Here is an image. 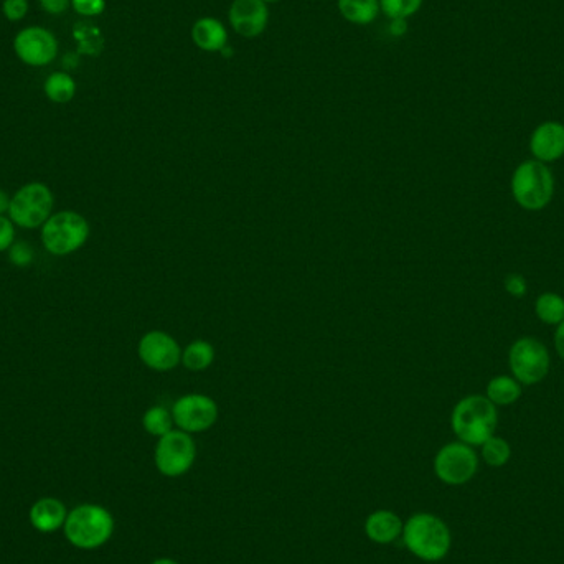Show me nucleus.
<instances>
[{
    "instance_id": "cd10ccee",
    "label": "nucleus",
    "mask_w": 564,
    "mask_h": 564,
    "mask_svg": "<svg viewBox=\"0 0 564 564\" xmlns=\"http://www.w3.org/2000/svg\"><path fill=\"white\" fill-rule=\"evenodd\" d=\"M9 259L10 263L15 264L17 268H27L32 264L33 250L24 241H19L10 246Z\"/></svg>"
},
{
    "instance_id": "dca6fc26",
    "label": "nucleus",
    "mask_w": 564,
    "mask_h": 564,
    "mask_svg": "<svg viewBox=\"0 0 564 564\" xmlns=\"http://www.w3.org/2000/svg\"><path fill=\"white\" fill-rule=\"evenodd\" d=\"M66 513L65 505L57 499H42L33 503L30 510V522L33 528L42 533L57 532L58 528L65 525Z\"/></svg>"
},
{
    "instance_id": "bb28decb",
    "label": "nucleus",
    "mask_w": 564,
    "mask_h": 564,
    "mask_svg": "<svg viewBox=\"0 0 564 564\" xmlns=\"http://www.w3.org/2000/svg\"><path fill=\"white\" fill-rule=\"evenodd\" d=\"M2 14L9 22H20L29 14V0H4Z\"/></svg>"
},
{
    "instance_id": "aec40b11",
    "label": "nucleus",
    "mask_w": 564,
    "mask_h": 564,
    "mask_svg": "<svg viewBox=\"0 0 564 564\" xmlns=\"http://www.w3.org/2000/svg\"><path fill=\"white\" fill-rule=\"evenodd\" d=\"M342 17L355 25L372 24L380 12V0H339Z\"/></svg>"
},
{
    "instance_id": "7c9ffc66",
    "label": "nucleus",
    "mask_w": 564,
    "mask_h": 564,
    "mask_svg": "<svg viewBox=\"0 0 564 564\" xmlns=\"http://www.w3.org/2000/svg\"><path fill=\"white\" fill-rule=\"evenodd\" d=\"M505 289L510 296L522 297L527 292V281L520 274H510L505 278Z\"/></svg>"
},
{
    "instance_id": "4468645a",
    "label": "nucleus",
    "mask_w": 564,
    "mask_h": 564,
    "mask_svg": "<svg viewBox=\"0 0 564 564\" xmlns=\"http://www.w3.org/2000/svg\"><path fill=\"white\" fill-rule=\"evenodd\" d=\"M530 151L543 164L555 162L564 156V124L558 121L541 123L530 137Z\"/></svg>"
},
{
    "instance_id": "c85d7f7f",
    "label": "nucleus",
    "mask_w": 564,
    "mask_h": 564,
    "mask_svg": "<svg viewBox=\"0 0 564 564\" xmlns=\"http://www.w3.org/2000/svg\"><path fill=\"white\" fill-rule=\"evenodd\" d=\"M71 9L83 17H98L106 9V0H71Z\"/></svg>"
},
{
    "instance_id": "412c9836",
    "label": "nucleus",
    "mask_w": 564,
    "mask_h": 564,
    "mask_svg": "<svg viewBox=\"0 0 564 564\" xmlns=\"http://www.w3.org/2000/svg\"><path fill=\"white\" fill-rule=\"evenodd\" d=\"M215 360V348L207 340H193L182 350V363L190 372H203Z\"/></svg>"
},
{
    "instance_id": "2eb2a0df",
    "label": "nucleus",
    "mask_w": 564,
    "mask_h": 564,
    "mask_svg": "<svg viewBox=\"0 0 564 564\" xmlns=\"http://www.w3.org/2000/svg\"><path fill=\"white\" fill-rule=\"evenodd\" d=\"M405 523L395 512L376 510L365 522V533L373 543L390 545L403 535Z\"/></svg>"
},
{
    "instance_id": "1a4fd4ad",
    "label": "nucleus",
    "mask_w": 564,
    "mask_h": 564,
    "mask_svg": "<svg viewBox=\"0 0 564 564\" xmlns=\"http://www.w3.org/2000/svg\"><path fill=\"white\" fill-rule=\"evenodd\" d=\"M479 469V456L466 442H451L441 447L434 459V472L447 485H464L474 479Z\"/></svg>"
},
{
    "instance_id": "e433bc0d",
    "label": "nucleus",
    "mask_w": 564,
    "mask_h": 564,
    "mask_svg": "<svg viewBox=\"0 0 564 564\" xmlns=\"http://www.w3.org/2000/svg\"><path fill=\"white\" fill-rule=\"evenodd\" d=\"M264 4H276L279 0H263Z\"/></svg>"
},
{
    "instance_id": "39448f33",
    "label": "nucleus",
    "mask_w": 564,
    "mask_h": 564,
    "mask_svg": "<svg viewBox=\"0 0 564 564\" xmlns=\"http://www.w3.org/2000/svg\"><path fill=\"white\" fill-rule=\"evenodd\" d=\"M90 238V225L80 213L60 212L45 221L42 241L55 256L75 253Z\"/></svg>"
},
{
    "instance_id": "393cba45",
    "label": "nucleus",
    "mask_w": 564,
    "mask_h": 564,
    "mask_svg": "<svg viewBox=\"0 0 564 564\" xmlns=\"http://www.w3.org/2000/svg\"><path fill=\"white\" fill-rule=\"evenodd\" d=\"M480 447H482V457L490 467H503L512 457L510 444L503 438H497L495 434Z\"/></svg>"
},
{
    "instance_id": "7ed1b4c3",
    "label": "nucleus",
    "mask_w": 564,
    "mask_h": 564,
    "mask_svg": "<svg viewBox=\"0 0 564 564\" xmlns=\"http://www.w3.org/2000/svg\"><path fill=\"white\" fill-rule=\"evenodd\" d=\"M515 202L528 212L548 207L555 195V179L550 167L540 160H525L518 165L512 177Z\"/></svg>"
},
{
    "instance_id": "0eeeda50",
    "label": "nucleus",
    "mask_w": 564,
    "mask_h": 564,
    "mask_svg": "<svg viewBox=\"0 0 564 564\" xmlns=\"http://www.w3.org/2000/svg\"><path fill=\"white\" fill-rule=\"evenodd\" d=\"M53 210V193L47 185L29 184L20 188L10 200L9 217L22 228L45 225Z\"/></svg>"
},
{
    "instance_id": "20e7f679",
    "label": "nucleus",
    "mask_w": 564,
    "mask_h": 564,
    "mask_svg": "<svg viewBox=\"0 0 564 564\" xmlns=\"http://www.w3.org/2000/svg\"><path fill=\"white\" fill-rule=\"evenodd\" d=\"M114 520L106 508L81 505L71 510L65 520V535L71 545L81 550H94L111 538Z\"/></svg>"
},
{
    "instance_id": "f8f14e48",
    "label": "nucleus",
    "mask_w": 564,
    "mask_h": 564,
    "mask_svg": "<svg viewBox=\"0 0 564 564\" xmlns=\"http://www.w3.org/2000/svg\"><path fill=\"white\" fill-rule=\"evenodd\" d=\"M137 353L146 367L156 372H169L182 363V348L172 335L152 330L141 340Z\"/></svg>"
},
{
    "instance_id": "c756f323",
    "label": "nucleus",
    "mask_w": 564,
    "mask_h": 564,
    "mask_svg": "<svg viewBox=\"0 0 564 564\" xmlns=\"http://www.w3.org/2000/svg\"><path fill=\"white\" fill-rule=\"evenodd\" d=\"M15 231L10 218L0 217V253L14 245Z\"/></svg>"
},
{
    "instance_id": "6e6552de",
    "label": "nucleus",
    "mask_w": 564,
    "mask_h": 564,
    "mask_svg": "<svg viewBox=\"0 0 564 564\" xmlns=\"http://www.w3.org/2000/svg\"><path fill=\"white\" fill-rule=\"evenodd\" d=\"M197 457V446L190 434L182 429H172L159 438L156 446V466L165 477H180L192 469Z\"/></svg>"
},
{
    "instance_id": "72a5a7b5",
    "label": "nucleus",
    "mask_w": 564,
    "mask_h": 564,
    "mask_svg": "<svg viewBox=\"0 0 564 564\" xmlns=\"http://www.w3.org/2000/svg\"><path fill=\"white\" fill-rule=\"evenodd\" d=\"M391 32L395 33L396 37H401L406 32V20H393Z\"/></svg>"
},
{
    "instance_id": "f3484780",
    "label": "nucleus",
    "mask_w": 564,
    "mask_h": 564,
    "mask_svg": "<svg viewBox=\"0 0 564 564\" xmlns=\"http://www.w3.org/2000/svg\"><path fill=\"white\" fill-rule=\"evenodd\" d=\"M192 40L203 52H221L228 43V32L220 20L203 17L193 24Z\"/></svg>"
},
{
    "instance_id": "4be33fe9",
    "label": "nucleus",
    "mask_w": 564,
    "mask_h": 564,
    "mask_svg": "<svg viewBox=\"0 0 564 564\" xmlns=\"http://www.w3.org/2000/svg\"><path fill=\"white\" fill-rule=\"evenodd\" d=\"M73 37H75L76 45H78V55L98 57L99 53L103 52V33L93 24L78 22L73 27Z\"/></svg>"
},
{
    "instance_id": "b1692460",
    "label": "nucleus",
    "mask_w": 564,
    "mask_h": 564,
    "mask_svg": "<svg viewBox=\"0 0 564 564\" xmlns=\"http://www.w3.org/2000/svg\"><path fill=\"white\" fill-rule=\"evenodd\" d=\"M174 416L172 411L164 408V406H152L147 409L142 418V426L147 433L156 438H162L165 434H169L174 429Z\"/></svg>"
},
{
    "instance_id": "f03ea898",
    "label": "nucleus",
    "mask_w": 564,
    "mask_h": 564,
    "mask_svg": "<svg viewBox=\"0 0 564 564\" xmlns=\"http://www.w3.org/2000/svg\"><path fill=\"white\" fill-rule=\"evenodd\" d=\"M403 541L409 553L423 561H441L451 550V530L433 513H416L403 527Z\"/></svg>"
},
{
    "instance_id": "a878e982",
    "label": "nucleus",
    "mask_w": 564,
    "mask_h": 564,
    "mask_svg": "<svg viewBox=\"0 0 564 564\" xmlns=\"http://www.w3.org/2000/svg\"><path fill=\"white\" fill-rule=\"evenodd\" d=\"M423 0H380V10L391 20H406L418 14Z\"/></svg>"
},
{
    "instance_id": "6ab92c4d",
    "label": "nucleus",
    "mask_w": 564,
    "mask_h": 564,
    "mask_svg": "<svg viewBox=\"0 0 564 564\" xmlns=\"http://www.w3.org/2000/svg\"><path fill=\"white\" fill-rule=\"evenodd\" d=\"M522 396V386L513 376H495L487 385V398L495 406H508L517 403Z\"/></svg>"
},
{
    "instance_id": "9d476101",
    "label": "nucleus",
    "mask_w": 564,
    "mask_h": 564,
    "mask_svg": "<svg viewBox=\"0 0 564 564\" xmlns=\"http://www.w3.org/2000/svg\"><path fill=\"white\" fill-rule=\"evenodd\" d=\"M14 52L24 65L43 68L55 62L60 52L55 33L45 27H25L14 38Z\"/></svg>"
},
{
    "instance_id": "473e14b6",
    "label": "nucleus",
    "mask_w": 564,
    "mask_h": 564,
    "mask_svg": "<svg viewBox=\"0 0 564 564\" xmlns=\"http://www.w3.org/2000/svg\"><path fill=\"white\" fill-rule=\"evenodd\" d=\"M555 347L558 355L564 360V320L558 325V329H556Z\"/></svg>"
},
{
    "instance_id": "ddd939ff",
    "label": "nucleus",
    "mask_w": 564,
    "mask_h": 564,
    "mask_svg": "<svg viewBox=\"0 0 564 564\" xmlns=\"http://www.w3.org/2000/svg\"><path fill=\"white\" fill-rule=\"evenodd\" d=\"M228 19L241 37H259L268 27V4H264L263 0H233Z\"/></svg>"
},
{
    "instance_id": "f257e3e1",
    "label": "nucleus",
    "mask_w": 564,
    "mask_h": 564,
    "mask_svg": "<svg viewBox=\"0 0 564 564\" xmlns=\"http://www.w3.org/2000/svg\"><path fill=\"white\" fill-rule=\"evenodd\" d=\"M451 424L459 441L472 447L482 446L494 436L499 424L497 406L487 396H466L454 406Z\"/></svg>"
},
{
    "instance_id": "5701e85b",
    "label": "nucleus",
    "mask_w": 564,
    "mask_h": 564,
    "mask_svg": "<svg viewBox=\"0 0 564 564\" xmlns=\"http://www.w3.org/2000/svg\"><path fill=\"white\" fill-rule=\"evenodd\" d=\"M535 312L546 325H560L564 320V299L555 292H545L536 299Z\"/></svg>"
},
{
    "instance_id": "c9c22d12",
    "label": "nucleus",
    "mask_w": 564,
    "mask_h": 564,
    "mask_svg": "<svg viewBox=\"0 0 564 564\" xmlns=\"http://www.w3.org/2000/svg\"><path fill=\"white\" fill-rule=\"evenodd\" d=\"M152 564H179L175 560H170V558H160V560L154 561Z\"/></svg>"
},
{
    "instance_id": "9b49d317",
    "label": "nucleus",
    "mask_w": 564,
    "mask_h": 564,
    "mask_svg": "<svg viewBox=\"0 0 564 564\" xmlns=\"http://www.w3.org/2000/svg\"><path fill=\"white\" fill-rule=\"evenodd\" d=\"M172 416L175 426L185 433H203L217 423L218 406L210 396L192 393L175 401Z\"/></svg>"
},
{
    "instance_id": "2f4dec72",
    "label": "nucleus",
    "mask_w": 564,
    "mask_h": 564,
    "mask_svg": "<svg viewBox=\"0 0 564 564\" xmlns=\"http://www.w3.org/2000/svg\"><path fill=\"white\" fill-rule=\"evenodd\" d=\"M47 14L62 15L71 7V0H38Z\"/></svg>"
},
{
    "instance_id": "423d86ee",
    "label": "nucleus",
    "mask_w": 564,
    "mask_h": 564,
    "mask_svg": "<svg viewBox=\"0 0 564 564\" xmlns=\"http://www.w3.org/2000/svg\"><path fill=\"white\" fill-rule=\"evenodd\" d=\"M508 365L520 385H536L550 372V352L540 340L523 337L510 348Z\"/></svg>"
},
{
    "instance_id": "a211bd4d",
    "label": "nucleus",
    "mask_w": 564,
    "mask_h": 564,
    "mask_svg": "<svg viewBox=\"0 0 564 564\" xmlns=\"http://www.w3.org/2000/svg\"><path fill=\"white\" fill-rule=\"evenodd\" d=\"M43 91L52 103L66 104L75 98L76 81L68 71H53L43 83Z\"/></svg>"
},
{
    "instance_id": "f704fd0d",
    "label": "nucleus",
    "mask_w": 564,
    "mask_h": 564,
    "mask_svg": "<svg viewBox=\"0 0 564 564\" xmlns=\"http://www.w3.org/2000/svg\"><path fill=\"white\" fill-rule=\"evenodd\" d=\"M10 198L7 197V193L0 190V217L4 215L5 212H9Z\"/></svg>"
}]
</instances>
